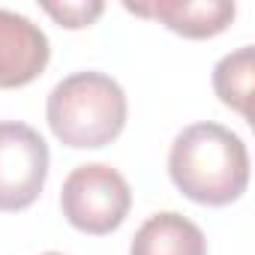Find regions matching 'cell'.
<instances>
[{
    "instance_id": "10",
    "label": "cell",
    "mask_w": 255,
    "mask_h": 255,
    "mask_svg": "<svg viewBox=\"0 0 255 255\" xmlns=\"http://www.w3.org/2000/svg\"><path fill=\"white\" fill-rule=\"evenodd\" d=\"M42 255H60V252H42Z\"/></svg>"
},
{
    "instance_id": "6",
    "label": "cell",
    "mask_w": 255,
    "mask_h": 255,
    "mask_svg": "<svg viewBox=\"0 0 255 255\" xmlns=\"http://www.w3.org/2000/svg\"><path fill=\"white\" fill-rule=\"evenodd\" d=\"M123 9L159 21L186 39L219 36L237 15V6L228 0H150V3H123Z\"/></svg>"
},
{
    "instance_id": "9",
    "label": "cell",
    "mask_w": 255,
    "mask_h": 255,
    "mask_svg": "<svg viewBox=\"0 0 255 255\" xmlns=\"http://www.w3.org/2000/svg\"><path fill=\"white\" fill-rule=\"evenodd\" d=\"M42 12H48L60 27L81 30V27H90L105 12V3H99V0H87V3H42Z\"/></svg>"
},
{
    "instance_id": "7",
    "label": "cell",
    "mask_w": 255,
    "mask_h": 255,
    "mask_svg": "<svg viewBox=\"0 0 255 255\" xmlns=\"http://www.w3.org/2000/svg\"><path fill=\"white\" fill-rule=\"evenodd\" d=\"M129 255H207V237L183 213L162 210L135 231Z\"/></svg>"
},
{
    "instance_id": "3",
    "label": "cell",
    "mask_w": 255,
    "mask_h": 255,
    "mask_svg": "<svg viewBox=\"0 0 255 255\" xmlns=\"http://www.w3.org/2000/svg\"><path fill=\"white\" fill-rule=\"evenodd\" d=\"M132 207V189L126 177L105 165L87 162L69 171L60 189V210L66 222L84 234L102 237L123 225Z\"/></svg>"
},
{
    "instance_id": "4",
    "label": "cell",
    "mask_w": 255,
    "mask_h": 255,
    "mask_svg": "<svg viewBox=\"0 0 255 255\" xmlns=\"http://www.w3.org/2000/svg\"><path fill=\"white\" fill-rule=\"evenodd\" d=\"M48 144L27 123L0 120V213L27 210L48 180Z\"/></svg>"
},
{
    "instance_id": "1",
    "label": "cell",
    "mask_w": 255,
    "mask_h": 255,
    "mask_svg": "<svg viewBox=\"0 0 255 255\" xmlns=\"http://www.w3.org/2000/svg\"><path fill=\"white\" fill-rule=\"evenodd\" d=\"M168 177L189 201L225 207L249 186V150L222 123H192L171 141Z\"/></svg>"
},
{
    "instance_id": "8",
    "label": "cell",
    "mask_w": 255,
    "mask_h": 255,
    "mask_svg": "<svg viewBox=\"0 0 255 255\" xmlns=\"http://www.w3.org/2000/svg\"><path fill=\"white\" fill-rule=\"evenodd\" d=\"M252 45H243L231 54H225L213 66V90L222 105L237 111L243 120H249V99H252Z\"/></svg>"
},
{
    "instance_id": "5",
    "label": "cell",
    "mask_w": 255,
    "mask_h": 255,
    "mask_svg": "<svg viewBox=\"0 0 255 255\" xmlns=\"http://www.w3.org/2000/svg\"><path fill=\"white\" fill-rule=\"evenodd\" d=\"M51 60V42L27 15L0 9V90L36 81Z\"/></svg>"
},
{
    "instance_id": "2",
    "label": "cell",
    "mask_w": 255,
    "mask_h": 255,
    "mask_svg": "<svg viewBox=\"0 0 255 255\" xmlns=\"http://www.w3.org/2000/svg\"><path fill=\"white\" fill-rule=\"evenodd\" d=\"M123 87L96 69L72 72L54 84L45 102V120L60 144L72 150H99L111 144L126 126Z\"/></svg>"
}]
</instances>
